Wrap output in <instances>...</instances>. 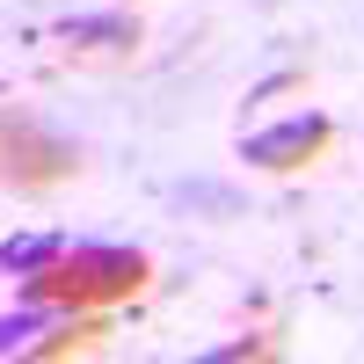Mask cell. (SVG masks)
Here are the masks:
<instances>
[{"mask_svg":"<svg viewBox=\"0 0 364 364\" xmlns=\"http://www.w3.org/2000/svg\"><path fill=\"white\" fill-rule=\"evenodd\" d=\"M146 277H154V262H146L139 248H117V240H66L44 269H29L22 277V299H37V306H117V299H139Z\"/></svg>","mask_w":364,"mask_h":364,"instance_id":"cell-1","label":"cell"},{"mask_svg":"<svg viewBox=\"0 0 364 364\" xmlns=\"http://www.w3.org/2000/svg\"><path fill=\"white\" fill-rule=\"evenodd\" d=\"M73 175H80V146L58 139L29 102H8V95H0V190L37 197V190L73 182Z\"/></svg>","mask_w":364,"mask_h":364,"instance_id":"cell-2","label":"cell"},{"mask_svg":"<svg viewBox=\"0 0 364 364\" xmlns=\"http://www.w3.org/2000/svg\"><path fill=\"white\" fill-rule=\"evenodd\" d=\"M51 58H66V66H124L139 51V22L132 15H73L51 29Z\"/></svg>","mask_w":364,"mask_h":364,"instance_id":"cell-3","label":"cell"},{"mask_svg":"<svg viewBox=\"0 0 364 364\" xmlns=\"http://www.w3.org/2000/svg\"><path fill=\"white\" fill-rule=\"evenodd\" d=\"M328 117H284V124H269V132H248L240 139V161L248 168H262V175H291V168H306V161H321L328 154Z\"/></svg>","mask_w":364,"mask_h":364,"instance_id":"cell-4","label":"cell"},{"mask_svg":"<svg viewBox=\"0 0 364 364\" xmlns=\"http://www.w3.org/2000/svg\"><path fill=\"white\" fill-rule=\"evenodd\" d=\"M102 336H109V321H95V314L80 306V314H66V321H51L22 357H87V350H102Z\"/></svg>","mask_w":364,"mask_h":364,"instance_id":"cell-5","label":"cell"},{"mask_svg":"<svg viewBox=\"0 0 364 364\" xmlns=\"http://www.w3.org/2000/svg\"><path fill=\"white\" fill-rule=\"evenodd\" d=\"M44 314H51V306H37V299H22V314H0V357H22L29 343H37L44 328H51Z\"/></svg>","mask_w":364,"mask_h":364,"instance_id":"cell-6","label":"cell"},{"mask_svg":"<svg viewBox=\"0 0 364 364\" xmlns=\"http://www.w3.org/2000/svg\"><path fill=\"white\" fill-rule=\"evenodd\" d=\"M58 248H66V233H22V240H8V248H0V269L29 277V269H44Z\"/></svg>","mask_w":364,"mask_h":364,"instance_id":"cell-7","label":"cell"}]
</instances>
